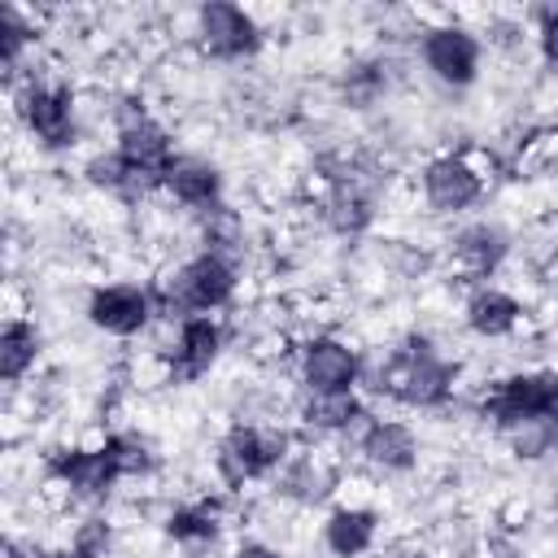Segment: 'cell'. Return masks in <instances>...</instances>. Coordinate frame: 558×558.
<instances>
[{
    "instance_id": "6da1fadb",
    "label": "cell",
    "mask_w": 558,
    "mask_h": 558,
    "mask_svg": "<svg viewBox=\"0 0 558 558\" xmlns=\"http://www.w3.org/2000/svg\"><path fill=\"white\" fill-rule=\"evenodd\" d=\"M362 388L405 410H445L458 392V362L427 331H405L379 362H366Z\"/></svg>"
},
{
    "instance_id": "7a4b0ae2",
    "label": "cell",
    "mask_w": 558,
    "mask_h": 558,
    "mask_svg": "<svg viewBox=\"0 0 558 558\" xmlns=\"http://www.w3.org/2000/svg\"><path fill=\"white\" fill-rule=\"evenodd\" d=\"M153 292H157L161 323H179L192 314H222L240 292V262L214 248H196L174 270H166L153 283Z\"/></svg>"
},
{
    "instance_id": "3957f363",
    "label": "cell",
    "mask_w": 558,
    "mask_h": 558,
    "mask_svg": "<svg viewBox=\"0 0 558 558\" xmlns=\"http://www.w3.org/2000/svg\"><path fill=\"white\" fill-rule=\"evenodd\" d=\"M292 432L279 423L235 418L214 445V475L227 493H244L257 480H275L292 458Z\"/></svg>"
},
{
    "instance_id": "277c9868",
    "label": "cell",
    "mask_w": 558,
    "mask_h": 558,
    "mask_svg": "<svg viewBox=\"0 0 558 558\" xmlns=\"http://www.w3.org/2000/svg\"><path fill=\"white\" fill-rule=\"evenodd\" d=\"M9 105L39 153H70L78 144V96L65 78L35 74L31 65V74L9 87Z\"/></svg>"
},
{
    "instance_id": "5b68a950",
    "label": "cell",
    "mask_w": 558,
    "mask_h": 558,
    "mask_svg": "<svg viewBox=\"0 0 558 558\" xmlns=\"http://www.w3.org/2000/svg\"><path fill=\"white\" fill-rule=\"evenodd\" d=\"M113 153L122 157V166L131 170L135 179V192L148 196V192H161V179L170 170V161L179 157L174 153V135L161 118H153L144 109V100L126 96L113 113Z\"/></svg>"
},
{
    "instance_id": "8992f818",
    "label": "cell",
    "mask_w": 558,
    "mask_h": 558,
    "mask_svg": "<svg viewBox=\"0 0 558 558\" xmlns=\"http://www.w3.org/2000/svg\"><path fill=\"white\" fill-rule=\"evenodd\" d=\"M558 414V371L554 366H532V371H510L493 379V388L480 397V418L506 436L514 427L541 423Z\"/></svg>"
},
{
    "instance_id": "52a82bcc",
    "label": "cell",
    "mask_w": 558,
    "mask_h": 558,
    "mask_svg": "<svg viewBox=\"0 0 558 558\" xmlns=\"http://www.w3.org/2000/svg\"><path fill=\"white\" fill-rule=\"evenodd\" d=\"M44 480L78 506H105L122 484L113 453L100 445H57L44 453Z\"/></svg>"
},
{
    "instance_id": "ba28073f",
    "label": "cell",
    "mask_w": 558,
    "mask_h": 558,
    "mask_svg": "<svg viewBox=\"0 0 558 558\" xmlns=\"http://www.w3.org/2000/svg\"><path fill=\"white\" fill-rule=\"evenodd\" d=\"M296 384L301 392H357L366 375V357L353 340L336 331H314L296 344Z\"/></svg>"
},
{
    "instance_id": "9c48e42d",
    "label": "cell",
    "mask_w": 558,
    "mask_h": 558,
    "mask_svg": "<svg viewBox=\"0 0 558 558\" xmlns=\"http://www.w3.org/2000/svg\"><path fill=\"white\" fill-rule=\"evenodd\" d=\"M192 39H196L201 57H209L218 65H235V61H248L262 52L266 31L244 4L209 0L192 13Z\"/></svg>"
},
{
    "instance_id": "30bf717a",
    "label": "cell",
    "mask_w": 558,
    "mask_h": 558,
    "mask_svg": "<svg viewBox=\"0 0 558 558\" xmlns=\"http://www.w3.org/2000/svg\"><path fill=\"white\" fill-rule=\"evenodd\" d=\"M418 61L440 87H471L484 70V39L462 22H436L418 31Z\"/></svg>"
},
{
    "instance_id": "8fae6325",
    "label": "cell",
    "mask_w": 558,
    "mask_h": 558,
    "mask_svg": "<svg viewBox=\"0 0 558 558\" xmlns=\"http://www.w3.org/2000/svg\"><path fill=\"white\" fill-rule=\"evenodd\" d=\"M87 323L113 340H135L144 336L161 310H157V292L153 283H135V279H113V283H96L87 292V305H83Z\"/></svg>"
},
{
    "instance_id": "7c38bea8",
    "label": "cell",
    "mask_w": 558,
    "mask_h": 558,
    "mask_svg": "<svg viewBox=\"0 0 558 558\" xmlns=\"http://www.w3.org/2000/svg\"><path fill=\"white\" fill-rule=\"evenodd\" d=\"M227 349V323L222 314H192L179 318L170 331V344L161 349V366L170 384H196L205 379Z\"/></svg>"
},
{
    "instance_id": "4fadbf2b",
    "label": "cell",
    "mask_w": 558,
    "mask_h": 558,
    "mask_svg": "<svg viewBox=\"0 0 558 558\" xmlns=\"http://www.w3.org/2000/svg\"><path fill=\"white\" fill-rule=\"evenodd\" d=\"M418 192L432 214H466L484 201L488 174L466 153H436L418 170Z\"/></svg>"
},
{
    "instance_id": "5bb4252c",
    "label": "cell",
    "mask_w": 558,
    "mask_h": 558,
    "mask_svg": "<svg viewBox=\"0 0 558 558\" xmlns=\"http://www.w3.org/2000/svg\"><path fill=\"white\" fill-rule=\"evenodd\" d=\"M353 449H357V462L375 475H410L423 453L418 432L405 418H388V414H371L353 436Z\"/></svg>"
},
{
    "instance_id": "9a60e30c",
    "label": "cell",
    "mask_w": 558,
    "mask_h": 558,
    "mask_svg": "<svg viewBox=\"0 0 558 558\" xmlns=\"http://www.w3.org/2000/svg\"><path fill=\"white\" fill-rule=\"evenodd\" d=\"M161 196H170L179 209L187 214H209L218 205H227V179H222V166L201 157V153H179L161 179Z\"/></svg>"
},
{
    "instance_id": "2e32d148",
    "label": "cell",
    "mask_w": 558,
    "mask_h": 558,
    "mask_svg": "<svg viewBox=\"0 0 558 558\" xmlns=\"http://www.w3.org/2000/svg\"><path fill=\"white\" fill-rule=\"evenodd\" d=\"M510 248H514V240H510V231H506L501 222L475 218V222H466V227L453 231V240H449V262H453L458 275H466L471 283H488V279L506 266Z\"/></svg>"
},
{
    "instance_id": "e0dca14e",
    "label": "cell",
    "mask_w": 558,
    "mask_h": 558,
    "mask_svg": "<svg viewBox=\"0 0 558 558\" xmlns=\"http://www.w3.org/2000/svg\"><path fill=\"white\" fill-rule=\"evenodd\" d=\"M366 418H371V410H366L362 392H301V405H296V423L314 440L357 436Z\"/></svg>"
},
{
    "instance_id": "ac0fdd59",
    "label": "cell",
    "mask_w": 558,
    "mask_h": 558,
    "mask_svg": "<svg viewBox=\"0 0 558 558\" xmlns=\"http://www.w3.org/2000/svg\"><path fill=\"white\" fill-rule=\"evenodd\" d=\"M462 323L480 340H510L523 323V301L497 283H475L462 301Z\"/></svg>"
},
{
    "instance_id": "d6986e66",
    "label": "cell",
    "mask_w": 558,
    "mask_h": 558,
    "mask_svg": "<svg viewBox=\"0 0 558 558\" xmlns=\"http://www.w3.org/2000/svg\"><path fill=\"white\" fill-rule=\"evenodd\" d=\"M318 541L331 558H366L379 541V510L371 506H331L323 514V527H318Z\"/></svg>"
},
{
    "instance_id": "ffe728a7",
    "label": "cell",
    "mask_w": 558,
    "mask_h": 558,
    "mask_svg": "<svg viewBox=\"0 0 558 558\" xmlns=\"http://www.w3.org/2000/svg\"><path fill=\"white\" fill-rule=\"evenodd\" d=\"M161 532L183 545V549H205L222 536V501L218 497H196V501H179L166 510Z\"/></svg>"
},
{
    "instance_id": "44dd1931",
    "label": "cell",
    "mask_w": 558,
    "mask_h": 558,
    "mask_svg": "<svg viewBox=\"0 0 558 558\" xmlns=\"http://www.w3.org/2000/svg\"><path fill=\"white\" fill-rule=\"evenodd\" d=\"M44 357V331L35 318L26 314H9L4 318V331H0V379L13 388L22 384Z\"/></svg>"
},
{
    "instance_id": "7402d4cb",
    "label": "cell",
    "mask_w": 558,
    "mask_h": 558,
    "mask_svg": "<svg viewBox=\"0 0 558 558\" xmlns=\"http://www.w3.org/2000/svg\"><path fill=\"white\" fill-rule=\"evenodd\" d=\"M39 44V26L35 17H26L17 4H0V57H4V87L22 83L31 74L26 57Z\"/></svg>"
},
{
    "instance_id": "603a6c76",
    "label": "cell",
    "mask_w": 558,
    "mask_h": 558,
    "mask_svg": "<svg viewBox=\"0 0 558 558\" xmlns=\"http://www.w3.org/2000/svg\"><path fill=\"white\" fill-rule=\"evenodd\" d=\"M275 488H279V497H292V501H301V506H314V501H323V497L336 488V475H331V466L310 449V453H292V458L283 462V471L275 475Z\"/></svg>"
},
{
    "instance_id": "cb8c5ba5",
    "label": "cell",
    "mask_w": 558,
    "mask_h": 558,
    "mask_svg": "<svg viewBox=\"0 0 558 558\" xmlns=\"http://www.w3.org/2000/svg\"><path fill=\"white\" fill-rule=\"evenodd\" d=\"M105 449L113 453L122 480H144V475L157 471V449H153V440L144 432H109Z\"/></svg>"
},
{
    "instance_id": "d4e9b609",
    "label": "cell",
    "mask_w": 558,
    "mask_h": 558,
    "mask_svg": "<svg viewBox=\"0 0 558 558\" xmlns=\"http://www.w3.org/2000/svg\"><path fill=\"white\" fill-rule=\"evenodd\" d=\"M83 179H87V187H96V192H109V196H122V201H140L135 179H131V170L122 166V157H118L113 148L92 153V157L83 161Z\"/></svg>"
},
{
    "instance_id": "484cf974",
    "label": "cell",
    "mask_w": 558,
    "mask_h": 558,
    "mask_svg": "<svg viewBox=\"0 0 558 558\" xmlns=\"http://www.w3.org/2000/svg\"><path fill=\"white\" fill-rule=\"evenodd\" d=\"M384 87H388V65H384L379 57L353 61V65L344 70V78H340V92H344V100H349L353 109L375 105V100L384 96Z\"/></svg>"
},
{
    "instance_id": "4316f807",
    "label": "cell",
    "mask_w": 558,
    "mask_h": 558,
    "mask_svg": "<svg viewBox=\"0 0 558 558\" xmlns=\"http://www.w3.org/2000/svg\"><path fill=\"white\" fill-rule=\"evenodd\" d=\"M510 445L514 458L523 462H541V458H558V414L541 418V423H527V427H514L501 436Z\"/></svg>"
},
{
    "instance_id": "83f0119b",
    "label": "cell",
    "mask_w": 558,
    "mask_h": 558,
    "mask_svg": "<svg viewBox=\"0 0 558 558\" xmlns=\"http://www.w3.org/2000/svg\"><path fill=\"white\" fill-rule=\"evenodd\" d=\"M113 523L105 519V514H83L78 523H74V532H70V549L78 554V558H109L113 554Z\"/></svg>"
},
{
    "instance_id": "f1b7e54d",
    "label": "cell",
    "mask_w": 558,
    "mask_h": 558,
    "mask_svg": "<svg viewBox=\"0 0 558 558\" xmlns=\"http://www.w3.org/2000/svg\"><path fill=\"white\" fill-rule=\"evenodd\" d=\"M532 35H536L541 65H545L549 74H558V4L532 9Z\"/></svg>"
},
{
    "instance_id": "f546056e",
    "label": "cell",
    "mask_w": 558,
    "mask_h": 558,
    "mask_svg": "<svg viewBox=\"0 0 558 558\" xmlns=\"http://www.w3.org/2000/svg\"><path fill=\"white\" fill-rule=\"evenodd\" d=\"M231 558H288V554L275 549L270 541H240V545L231 549Z\"/></svg>"
},
{
    "instance_id": "4dcf8cb0",
    "label": "cell",
    "mask_w": 558,
    "mask_h": 558,
    "mask_svg": "<svg viewBox=\"0 0 558 558\" xmlns=\"http://www.w3.org/2000/svg\"><path fill=\"white\" fill-rule=\"evenodd\" d=\"M31 558H78L70 545H48V549H35Z\"/></svg>"
}]
</instances>
